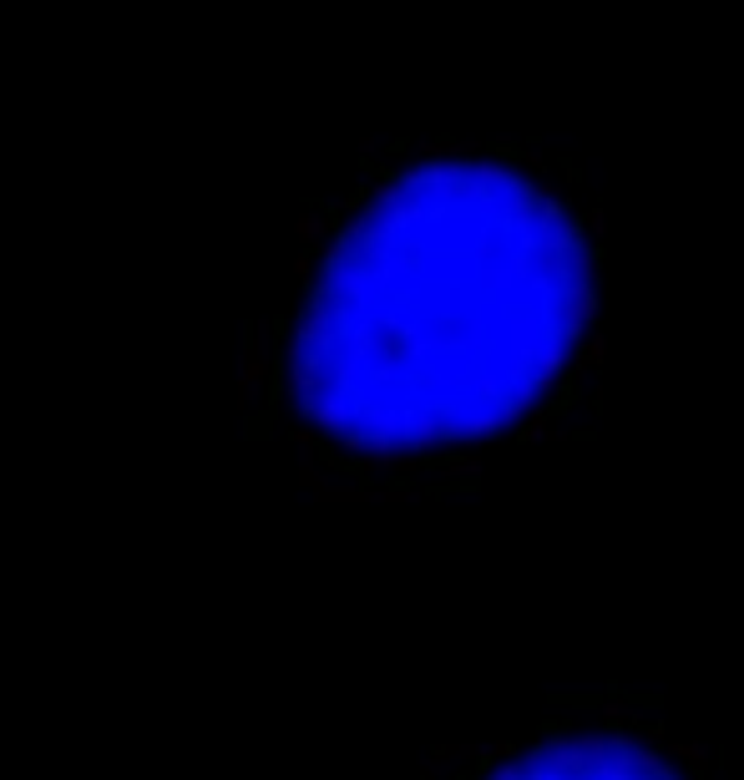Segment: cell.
<instances>
[{
  "instance_id": "obj_1",
  "label": "cell",
  "mask_w": 744,
  "mask_h": 780,
  "mask_svg": "<svg viewBox=\"0 0 744 780\" xmlns=\"http://www.w3.org/2000/svg\"><path fill=\"white\" fill-rule=\"evenodd\" d=\"M603 366V219L542 143H385L314 203L263 400L355 497H431L572 436Z\"/></svg>"
},
{
  "instance_id": "obj_2",
  "label": "cell",
  "mask_w": 744,
  "mask_h": 780,
  "mask_svg": "<svg viewBox=\"0 0 744 780\" xmlns=\"http://www.w3.org/2000/svg\"><path fill=\"white\" fill-rule=\"evenodd\" d=\"M421 780H724L715 755L679 735L654 699L623 690L562 694L537 720L486 745H451Z\"/></svg>"
}]
</instances>
